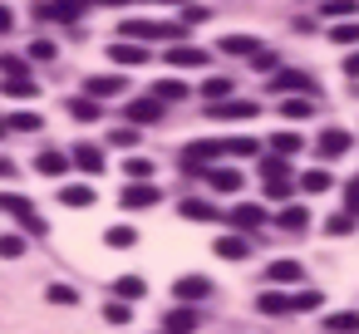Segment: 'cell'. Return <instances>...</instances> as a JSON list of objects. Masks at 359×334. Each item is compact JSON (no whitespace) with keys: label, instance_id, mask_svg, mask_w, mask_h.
Returning <instances> with one entry per match:
<instances>
[{"label":"cell","instance_id":"1","mask_svg":"<svg viewBox=\"0 0 359 334\" xmlns=\"http://www.w3.org/2000/svg\"><path fill=\"white\" fill-rule=\"evenodd\" d=\"M0 211H11V216H15L25 231H35V236L45 231V221H40L35 202H30V197H20V192H0Z\"/></svg>","mask_w":359,"mask_h":334},{"label":"cell","instance_id":"2","mask_svg":"<svg viewBox=\"0 0 359 334\" xmlns=\"http://www.w3.org/2000/svg\"><path fill=\"white\" fill-rule=\"evenodd\" d=\"M207 113H212L217 123H236V118H256V113H261V104H256V99H217Z\"/></svg>","mask_w":359,"mask_h":334},{"label":"cell","instance_id":"3","mask_svg":"<svg viewBox=\"0 0 359 334\" xmlns=\"http://www.w3.org/2000/svg\"><path fill=\"white\" fill-rule=\"evenodd\" d=\"M84 11H89V0H45V6H40L45 20H65V25H74Z\"/></svg>","mask_w":359,"mask_h":334},{"label":"cell","instance_id":"4","mask_svg":"<svg viewBox=\"0 0 359 334\" xmlns=\"http://www.w3.org/2000/svg\"><path fill=\"white\" fill-rule=\"evenodd\" d=\"M123 113H128V123L138 128V123H158V118H163V104L148 94V99H128V104H123Z\"/></svg>","mask_w":359,"mask_h":334},{"label":"cell","instance_id":"5","mask_svg":"<svg viewBox=\"0 0 359 334\" xmlns=\"http://www.w3.org/2000/svg\"><path fill=\"white\" fill-rule=\"evenodd\" d=\"M197 177H207V187L222 192V197L241 192V172H236V167H207V172H197Z\"/></svg>","mask_w":359,"mask_h":334},{"label":"cell","instance_id":"6","mask_svg":"<svg viewBox=\"0 0 359 334\" xmlns=\"http://www.w3.org/2000/svg\"><path fill=\"white\" fill-rule=\"evenodd\" d=\"M172 295H177L182 305H197V300L212 295V280H207V275H182V280L172 285Z\"/></svg>","mask_w":359,"mask_h":334},{"label":"cell","instance_id":"7","mask_svg":"<svg viewBox=\"0 0 359 334\" xmlns=\"http://www.w3.org/2000/svg\"><path fill=\"white\" fill-rule=\"evenodd\" d=\"M217 153H222V143H212V138H202V143H192V148H182V167H187V172L197 177V167H202V162H212Z\"/></svg>","mask_w":359,"mask_h":334},{"label":"cell","instance_id":"8","mask_svg":"<svg viewBox=\"0 0 359 334\" xmlns=\"http://www.w3.org/2000/svg\"><path fill=\"white\" fill-rule=\"evenodd\" d=\"M212 55L207 50H192V45H168V64L172 69H197V64H207Z\"/></svg>","mask_w":359,"mask_h":334},{"label":"cell","instance_id":"9","mask_svg":"<svg viewBox=\"0 0 359 334\" xmlns=\"http://www.w3.org/2000/svg\"><path fill=\"white\" fill-rule=\"evenodd\" d=\"M349 143H354V138H349L344 128H325V133H320V158H330V162H334V158H344V153H349Z\"/></svg>","mask_w":359,"mask_h":334},{"label":"cell","instance_id":"10","mask_svg":"<svg viewBox=\"0 0 359 334\" xmlns=\"http://www.w3.org/2000/svg\"><path fill=\"white\" fill-rule=\"evenodd\" d=\"M266 192H271V197H285V192H290V167H285V158H271V162H266Z\"/></svg>","mask_w":359,"mask_h":334},{"label":"cell","instance_id":"11","mask_svg":"<svg viewBox=\"0 0 359 334\" xmlns=\"http://www.w3.org/2000/svg\"><path fill=\"white\" fill-rule=\"evenodd\" d=\"M118 202H123L128 211H133V207H153V202H158V187H153V182H128Z\"/></svg>","mask_w":359,"mask_h":334},{"label":"cell","instance_id":"12","mask_svg":"<svg viewBox=\"0 0 359 334\" xmlns=\"http://www.w3.org/2000/svg\"><path fill=\"white\" fill-rule=\"evenodd\" d=\"M226 221H231L236 231H256V226L266 221V211H261L256 202H241V207H231V216H226Z\"/></svg>","mask_w":359,"mask_h":334},{"label":"cell","instance_id":"13","mask_svg":"<svg viewBox=\"0 0 359 334\" xmlns=\"http://www.w3.org/2000/svg\"><path fill=\"white\" fill-rule=\"evenodd\" d=\"M109 60H114V64H123V69H138V64L148 60V50H143V45H128V40H123V45H109Z\"/></svg>","mask_w":359,"mask_h":334},{"label":"cell","instance_id":"14","mask_svg":"<svg viewBox=\"0 0 359 334\" xmlns=\"http://www.w3.org/2000/svg\"><path fill=\"white\" fill-rule=\"evenodd\" d=\"M74 167L94 177V172H104V153H99L94 143H79V148H74Z\"/></svg>","mask_w":359,"mask_h":334},{"label":"cell","instance_id":"15","mask_svg":"<svg viewBox=\"0 0 359 334\" xmlns=\"http://www.w3.org/2000/svg\"><path fill=\"white\" fill-rule=\"evenodd\" d=\"M35 167H40L45 177H65V172H69V158H65L60 148H45V153L35 158Z\"/></svg>","mask_w":359,"mask_h":334},{"label":"cell","instance_id":"16","mask_svg":"<svg viewBox=\"0 0 359 334\" xmlns=\"http://www.w3.org/2000/svg\"><path fill=\"white\" fill-rule=\"evenodd\" d=\"M276 226H280V231H290V236H300V231L310 226V211H305V207H280Z\"/></svg>","mask_w":359,"mask_h":334},{"label":"cell","instance_id":"17","mask_svg":"<svg viewBox=\"0 0 359 334\" xmlns=\"http://www.w3.org/2000/svg\"><path fill=\"white\" fill-rule=\"evenodd\" d=\"M114 295H118L123 305H133L138 295H148V280H143V275H118V280H114Z\"/></svg>","mask_w":359,"mask_h":334},{"label":"cell","instance_id":"18","mask_svg":"<svg viewBox=\"0 0 359 334\" xmlns=\"http://www.w3.org/2000/svg\"><path fill=\"white\" fill-rule=\"evenodd\" d=\"M266 275H271L276 285H295L305 270H300V260H271V265H266Z\"/></svg>","mask_w":359,"mask_h":334},{"label":"cell","instance_id":"19","mask_svg":"<svg viewBox=\"0 0 359 334\" xmlns=\"http://www.w3.org/2000/svg\"><path fill=\"white\" fill-rule=\"evenodd\" d=\"M222 50H226V55H261L266 45H261L256 35H226V40H222Z\"/></svg>","mask_w":359,"mask_h":334},{"label":"cell","instance_id":"20","mask_svg":"<svg viewBox=\"0 0 359 334\" xmlns=\"http://www.w3.org/2000/svg\"><path fill=\"white\" fill-rule=\"evenodd\" d=\"M84 89H89V99H104V94H123V79L118 74H94Z\"/></svg>","mask_w":359,"mask_h":334},{"label":"cell","instance_id":"21","mask_svg":"<svg viewBox=\"0 0 359 334\" xmlns=\"http://www.w3.org/2000/svg\"><path fill=\"white\" fill-rule=\"evenodd\" d=\"M153 99L168 109V104H177V99H187V84L182 79H163V84H153Z\"/></svg>","mask_w":359,"mask_h":334},{"label":"cell","instance_id":"22","mask_svg":"<svg viewBox=\"0 0 359 334\" xmlns=\"http://www.w3.org/2000/svg\"><path fill=\"white\" fill-rule=\"evenodd\" d=\"M256 309H261V314H290V295L266 290V295H256Z\"/></svg>","mask_w":359,"mask_h":334},{"label":"cell","instance_id":"23","mask_svg":"<svg viewBox=\"0 0 359 334\" xmlns=\"http://www.w3.org/2000/svg\"><path fill=\"white\" fill-rule=\"evenodd\" d=\"M60 202H65V207H89V202H94V187L69 182V187H60Z\"/></svg>","mask_w":359,"mask_h":334},{"label":"cell","instance_id":"24","mask_svg":"<svg viewBox=\"0 0 359 334\" xmlns=\"http://www.w3.org/2000/svg\"><path fill=\"white\" fill-rule=\"evenodd\" d=\"M187 329H197V314H192V309H172V314L163 319V334H187Z\"/></svg>","mask_w":359,"mask_h":334},{"label":"cell","instance_id":"25","mask_svg":"<svg viewBox=\"0 0 359 334\" xmlns=\"http://www.w3.org/2000/svg\"><path fill=\"white\" fill-rule=\"evenodd\" d=\"M182 216H187V221H212V216H217V207H212V202H202V197H187V202H182Z\"/></svg>","mask_w":359,"mask_h":334},{"label":"cell","instance_id":"26","mask_svg":"<svg viewBox=\"0 0 359 334\" xmlns=\"http://www.w3.org/2000/svg\"><path fill=\"white\" fill-rule=\"evenodd\" d=\"M325 334H359V314H325Z\"/></svg>","mask_w":359,"mask_h":334},{"label":"cell","instance_id":"27","mask_svg":"<svg viewBox=\"0 0 359 334\" xmlns=\"http://www.w3.org/2000/svg\"><path fill=\"white\" fill-rule=\"evenodd\" d=\"M271 89H310V79L300 69H280V74H271Z\"/></svg>","mask_w":359,"mask_h":334},{"label":"cell","instance_id":"28","mask_svg":"<svg viewBox=\"0 0 359 334\" xmlns=\"http://www.w3.org/2000/svg\"><path fill=\"white\" fill-rule=\"evenodd\" d=\"M69 118L94 123V118H99V99H69Z\"/></svg>","mask_w":359,"mask_h":334},{"label":"cell","instance_id":"29","mask_svg":"<svg viewBox=\"0 0 359 334\" xmlns=\"http://www.w3.org/2000/svg\"><path fill=\"white\" fill-rule=\"evenodd\" d=\"M246 251H251V246H246L241 236H222V241H217V256H226V260H246Z\"/></svg>","mask_w":359,"mask_h":334},{"label":"cell","instance_id":"30","mask_svg":"<svg viewBox=\"0 0 359 334\" xmlns=\"http://www.w3.org/2000/svg\"><path fill=\"white\" fill-rule=\"evenodd\" d=\"M109 246H118V251H128V246H138V231L133 226H109V236H104Z\"/></svg>","mask_w":359,"mask_h":334},{"label":"cell","instance_id":"31","mask_svg":"<svg viewBox=\"0 0 359 334\" xmlns=\"http://www.w3.org/2000/svg\"><path fill=\"white\" fill-rule=\"evenodd\" d=\"M6 128H15V133H40V113H11Z\"/></svg>","mask_w":359,"mask_h":334},{"label":"cell","instance_id":"32","mask_svg":"<svg viewBox=\"0 0 359 334\" xmlns=\"http://www.w3.org/2000/svg\"><path fill=\"white\" fill-rule=\"evenodd\" d=\"M271 148H276V158H295V153H300V138H295V133H276Z\"/></svg>","mask_w":359,"mask_h":334},{"label":"cell","instance_id":"33","mask_svg":"<svg viewBox=\"0 0 359 334\" xmlns=\"http://www.w3.org/2000/svg\"><path fill=\"white\" fill-rule=\"evenodd\" d=\"M300 187H305V192H325V187H330V172H325V167H310V172H300Z\"/></svg>","mask_w":359,"mask_h":334},{"label":"cell","instance_id":"34","mask_svg":"<svg viewBox=\"0 0 359 334\" xmlns=\"http://www.w3.org/2000/svg\"><path fill=\"white\" fill-rule=\"evenodd\" d=\"M305 309H320V290H300V295H290V314H305Z\"/></svg>","mask_w":359,"mask_h":334},{"label":"cell","instance_id":"35","mask_svg":"<svg viewBox=\"0 0 359 334\" xmlns=\"http://www.w3.org/2000/svg\"><path fill=\"white\" fill-rule=\"evenodd\" d=\"M330 40H334V45H359V20H344V25H334V30H330Z\"/></svg>","mask_w":359,"mask_h":334},{"label":"cell","instance_id":"36","mask_svg":"<svg viewBox=\"0 0 359 334\" xmlns=\"http://www.w3.org/2000/svg\"><path fill=\"white\" fill-rule=\"evenodd\" d=\"M0 74H6V79H30V74H25V60H20V55H0Z\"/></svg>","mask_w":359,"mask_h":334},{"label":"cell","instance_id":"37","mask_svg":"<svg viewBox=\"0 0 359 334\" xmlns=\"http://www.w3.org/2000/svg\"><path fill=\"white\" fill-rule=\"evenodd\" d=\"M280 113H285V118H310V113H315V104H310V99H285V104H280Z\"/></svg>","mask_w":359,"mask_h":334},{"label":"cell","instance_id":"38","mask_svg":"<svg viewBox=\"0 0 359 334\" xmlns=\"http://www.w3.org/2000/svg\"><path fill=\"white\" fill-rule=\"evenodd\" d=\"M222 153H231V158H251V153H256V138H226Z\"/></svg>","mask_w":359,"mask_h":334},{"label":"cell","instance_id":"39","mask_svg":"<svg viewBox=\"0 0 359 334\" xmlns=\"http://www.w3.org/2000/svg\"><path fill=\"white\" fill-rule=\"evenodd\" d=\"M226 94H231V79H207V84H202V99H212V104L226 99Z\"/></svg>","mask_w":359,"mask_h":334},{"label":"cell","instance_id":"40","mask_svg":"<svg viewBox=\"0 0 359 334\" xmlns=\"http://www.w3.org/2000/svg\"><path fill=\"white\" fill-rule=\"evenodd\" d=\"M123 172H128L133 182H143V177H153V162H148V158H128V162H123Z\"/></svg>","mask_w":359,"mask_h":334},{"label":"cell","instance_id":"41","mask_svg":"<svg viewBox=\"0 0 359 334\" xmlns=\"http://www.w3.org/2000/svg\"><path fill=\"white\" fill-rule=\"evenodd\" d=\"M325 231H330V236H349V231H354V216H349V211H339V216H330V221H325Z\"/></svg>","mask_w":359,"mask_h":334},{"label":"cell","instance_id":"42","mask_svg":"<svg viewBox=\"0 0 359 334\" xmlns=\"http://www.w3.org/2000/svg\"><path fill=\"white\" fill-rule=\"evenodd\" d=\"M359 6L354 0H325V20H339V15H354Z\"/></svg>","mask_w":359,"mask_h":334},{"label":"cell","instance_id":"43","mask_svg":"<svg viewBox=\"0 0 359 334\" xmlns=\"http://www.w3.org/2000/svg\"><path fill=\"white\" fill-rule=\"evenodd\" d=\"M0 256H6V260H20V256H25V241H20V236H0Z\"/></svg>","mask_w":359,"mask_h":334},{"label":"cell","instance_id":"44","mask_svg":"<svg viewBox=\"0 0 359 334\" xmlns=\"http://www.w3.org/2000/svg\"><path fill=\"white\" fill-rule=\"evenodd\" d=\"M109 143H114V148H138V128H114Z\"/></svg>","mask_w":359,"mask_h":334},{"label":"cell","instance_id":"45","mask_svg":"<svg viewBox=\"0 0 359 334\" xmlns=\"http://www.w3.org/2000/svg\"><path fill=\"white\" fill-rule=\"evenodd\" d=\"M6 94H11V99H30L35 84H30V79H6Z\"/></svg>","mask_w":359,"mask_h":334},{"label":"cell","instance_id":"46","mask_svg":"<svg viewBox=\"0 0 359 334\" xmlns=\"http://www.w3.org/2000/svg\"><path fill=\"white\" fill-rule=\"evenodd\" d=\"M50 300H55V305H79L74 285H50Z\"/></svg>","mask_w":359,"mask_h":334},{"label":"cell","instance_id":"47","mask_svg":"<svg viewBox=\"0 0 359 334\" xmlns=\"http://www.w3.org/2000/svg\"><path fill=\"white\" fill-rule=\"evenodd\" d=\"M104 319H109V324H123V319H128V305H123V300L104 305Z\"/></svg>","mask_w":359,"mask_h":334},{"label":"cell","instance_id":"48","mask_svg":"<svg viewBox=\"0 0 359 334\" xmlns=\"http://www.w3.org/2000/svg\"><path fill=\"white\" fill-rule=\"evenodd\" d=\"M344 211H349V216H359V177L344 187Z\"/></svg>","mask_w":359,"mask_h":334},{"label":"cell","instance_id":"49","mask_svg":"<svg viewBox=\"0 0 359 334\" xmlns=\"http://www.w3.org/2000/svg\"><path fill=\"white\" fill-rule=\"evenodd\" d=\"M30 60H55V45H50V40H35V45H30Z\"/></svg>","mask_w":359,"mask_h":334},{"label":"cell","instance_id":"50","mask_svg":"<svg viewBox=\"0 0 359 334\" xmlns=\"http://www.w3.org/2000/svg\"><path fill=\"white\" fill-rule=\"evenodd\" d=\"M251 64H256L261 74H271V69H276V55H271V50H261V55H251Z\"/></svg>","mask_w":359,"mask_h":334},{"label":"cell","instance_id":"51","mask_svg":"<svg viewBox=\"0 0 359 334\" xmlns=\"http://www.w3.org/2000/svg\"><path fill=\"white\" fill-rule=\"evenodd\" d=\"M11 25H15V15H11V6H0V35H6Z\"/></svg>","mask_w":359,"mask_h":334},{"label":"cell","instance_id":"52","mask_svg":"<svg viewBox=\"0 0 359 334\" xmlns=\"http://www.w3.org/2000/svg\"><path fill=\"white\" fill-rule=\"evenodd\" d=\"M344 74H354V79H359V50H354V55L344 60Z\"/></svg>","mask_w":359,"mask_h":334},{"label":"cell","instance_id":"53","mask_svg":"<svg viewBox=\"0 0 359 334\" xmlns=\"http://www.w3.org/2000/svg\"><path fill=\"white\" fill-rule=\"evenodd\" d=\"M11 172H15V167H11V162H6V158H0V177H11Z\"/></svg>","mask_w":359,"mask_h":334},{"label":"cell","instance_id":"54","mask_svg":"<svg viewBox=\"0 0 359 334\" xmlns=\"http://www.w3.org/2000/svg\"><path fill=\"white\" fill-rule=\"evenodd\" d=\"M94 6H128V0H94Z\"/></svg>","mask_w":359,"mask_h":334},{"label":"cell","instance_id":"55","mask_svg":"<svg viewBox=\"0 0 359 334\" xmlns=\"http://www.w3.org/2000/svg\"><path fill=\"white\" fill-rule=\"evenodd\" d=\"M0 138H6V118H0Z\"/></svg>","mask_w":359,"mask_h":334},{"label":"cell","instance_id":"56","mask_svg":"<svg viewBox=\"0 0 359 334\" xmlns=\"http://www.w3.org/2000/svg\"><path fill=\"white\" fill-rule=\"evenodd\" d=\"M172 6H182V0H172Z\"/></svg>","mask_w":359,"mask_h":334}]
</instances>
